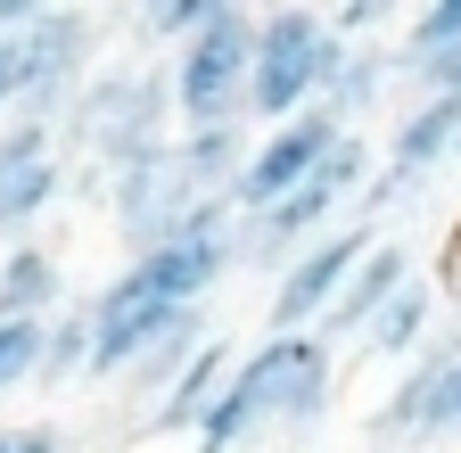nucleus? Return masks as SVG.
I'll list each match as a JSON object with an SVG mask.
<instances>
[{"label":"nucleus","mask_w":461,"mask_h":453,"mask_svg":"<svg viewBox=\"0 0 461 453\" xmlns=\"http://www.w3.org/2000/svg\"><path fill=\"white\" fill-rule=\"evenodd\" d=\"M338 395V347L313 330H264L256 347L230 355L214 404L198 421V453H264L272 437L321 429Z\"/></svg>","instance_id":"nucleus-1"},{"label":"nucleus","mask_w":461,"mask_h":453,"mask_svg":"<svg viewBox=\"0 0 461 453\" xmlns=\"http://www.w3.org/2000/svg\"><path fill=\"white\" fill-rule=\"evenodd\" d=\"M173 83H165V59H115V67H91L83 91L67 99V116H58V149H67V165H83V182L67 190H91L115 174V165L149 157L157 140H173Z\"/></svg>","instance_id":"nucleus-2"},{"label":"nucleus","mask_w":461,"mask_h":453,"mask_svg":"<svg viewBox=\"0 0 461 453\" xmlns=\"http://www.w3.org/2000/svg\"><path fill=\"white\" fill-rule=\"evenodd\" d=\"M371 165H379V149L363 132H338L330 157L313 165L297 190H280L264 206H240V214H230V256H240V272H272L280 256H297L313 231L346 222V206H355V190H363Z\"/></svg>","instance_id":"nucleus-3"},{"label":"nucleus","mask_w":461,"mask_h":453,"mask_svg":"<svg viewBox=\"0 0 461 453\" xmlns=\"http://www.w3.org/2000/svg\"><path fill=\"white\" fill-rule=\"evenodd\" d=\"M346 33L330 25V9L313 0H264L256 9V59H248V124H280L297 107L321 99L330 67H338Z\"/></svg>","instance_id":"nucleus-4"},{"label":"nucleus","mask_w":461,"mask_h":453,"mask_svg":"<svg viewBox=\"0 0 461 453\" xmlns=\"http://www.w3.org/2000/svg\"><path fill=\"white\" fill-rule=\"evenodd\" d=\"M99 206H107L115 240H124L132 256H140V248H157V240H173V231H190V222L230 214V198H222V190H206V182L190 174L182 140H157L149 157L115 165V174L99 182Z\"/></svg>","instance_id":"nucleus-5"},{"label":"nucleus","mask_w":461,"mask_h":453,"mask_svg":"<svg viewBox=\"0 0 461 453\" xmlns=\"http://www.w3.org/2000/svg\"><path fill=\"white\" fill-rule=\"evenodd\" d=\"M248 59H256V9L206 17L165 41V83L182 124H248Z\"/></svg>","instance_id":"nucleus-6"},{"label":"nucleus","mask_w":461,"mask_h":453,"mask_svg":"<svg viewBox=\"0 0 461 453\" xmlns=\"http://www.w3.org/2000/svg\"><path fill=\"white\" fill-rule=\"evenodd\" d=\"M99 41H107V25L83 0H50L41 17H25L17 25V116H41V124L67 116V99L99 67Z\"/></svg>","instance_id":"nucleus-7"},{"label":"nucleus","mask_w":461,"mask_h":453,"mask_svg":"<svg viewBox=\"0 0 461 453\" xmlns=\"http://www.w3.org/2000/svg\"><path fill=\"white\" fill-rule=\"evenodd\" d=\"M371 445H453L461 437V338L420 347L412 371L395 379V395L363 421Z\"/></svg>","instance_id":"nucleus-8"},{"label":"nucleus","mask_w":461,"mask_h":453,"mask_svg":"<svg viewBox=\"0 0 461 453\" xmlns=\"http://www.w3.org/2000/svg\"><path fill=\"white\" fill-rule=\"evenodd\" d=\"M67 198V149L41 116H0V248L33 240Z\"/></svg>","instance_id":"nucleus-9"},{"label":"nucleus","mask_w":461,"mask_h":453,"mask_svg":"<svg viewBox=\"0 0 461 453\" xmlns=\"http://www.w3.org/2000/svg\"><path fill=\"white\" fill-rule=\"evenodd\" d=\"M338 132H355V124H338L321 99L297 107V116H280V124H256V132H248V157H240V174H230V214H240V206H264V198H280V190H297L313 165L330 157Z\"/></svg>","instance_id":"nucleus-10"},{"label":"nucleus","mask_w":461,"mask_h":453,"mask_svg":"<svg viewBox=\"0 0 461 453\" xmlns=\"http://www.w3.org/2000/svg\"><path fill=\"white\" fill-rule=\"evenodd\" d=\"M371 248V222H330V231H313L297 256H280L272 264V305H264V322L272 330H313L321 322V305L338 297V280H346V264H355Z\"/></svg>","instance_id":"nucleus-11"},{"label":"nucleus","mask_w":461,"mask_h":453,"mask_svg":"<svg viewBox=\"0 0 461 453\" xmlns=\"http://www.w3.org/2000/svg\"><path fill=\"white\" fill-rule=\"evenodd\" d=\"M190 305H173V297H157L149 289V280H140V264H124V272H115L107 280V289L83 305V322H91V355H83V379H115V371H124L140 347H149V338L165 330V322H182Z\"/></svg>","instance_id":"nucleus-12"},{"label":"nucleus","mask_w":461,"mask_h":453,"mask_svg":"<svg viewBox=\"0 0 461 453\" xmlns=\"http://www.w3.org/2000/svg\"><path fill=\"white\" fill-rule=\"evenodd\" d=\"M132 264H140V280H149L157 297H173V305H206L222 280L240 272V256H230V214L190 222V231H173V240L140 248Z\"/></svg>","instance_id":"nucleus-13"},{"label":"nucleus","mask_w":461,"mask_h":453,"mask_svg":"<svg viewBox=\"0 0 461 453\" xmlns=\"http://www.w3.org/2000/svg\"><path fill=\"white\" fill-rule=\"evenodd\" d=\"M412 280V248L403 240H379L371 231V248L346 264V280H338V297L321 305V322H313V338H330V347H346V338H363V322Z\"/></svg>","instance_id":"nucleus-14"},{"label":"nucleus","mask_w":461,"mask_h":453,"mask_svg":"<svg viewBox=\"0 0 461 453\" xmlns=\"http://www.w3.org/2000/svg\"><path fill=\"white\" fill-rule=\"evenodd\" d=\"M230 355H240V347L206 330V338H198V355H190L182 371H173V379L157 387V404L132 421V437H198V421H206V404H214V387H222Z\"/></svg>","instance_id":"nucleus-15"},{"label":"nucleus","mask_w":461,"mask_h":453,"mask_svg":"<svg viewBox=\"0 0 461 453\" xmlns=\"http://www.w3.org/2000/svg\"><path fill=\"white\" fill-rule=\"evenodd\" d=\"M453 124H461V83H453V91H420L412 116L387 132L379 165H395V174H412V182H429L437 165L453 157Z\"/></svg>","instance_id":"nucleus-16"},{"label":"nucleus","mask_w":461,"mask_h":453,"mask_svg":"<svg viewBox=\"0 0 461 453\" xmlns=\"http://www.w3.org/2000/svg\"><path fill=\"white\" fill-rule=\"evenodd\" d=\"M387 75H395V50H379V41H355V33H346L338 67H330V83H321V107H330L338 124H355V132H363V116L387 99Z\"/></svg>","instance_id":"nucleus-17"},{"label":"nucleus","mask_w":461,"mask_h":453,"mask_svg":"<svg viewBox=\"0 0 461 453\" xmlns=\"http://www.w3.org/2000/svg\"><path fill=\"white\" fill-rule=\"evenodd\" d=\"M429 322H437V289L412 272L403 289L363 322V355H379V363H412L420 347H429Z\"/></svg>","instance_id":"nucleus-18"},{"label":"nucleus","mask_w":461,"mask_h":453,"mask_svg":"<svg viewBox=\"0 0 461 453\" xmlns=\"http://www.w3.org/2000/svg\"><path fill=\"white\" fill-rule=\"evenodd\" d=\"M67 305V264H58L41 240H9L0 248V313H58Z\"/></svg>","instance_id":"nucleus-19"},{"label":"nucleus","mask_w":461,"mask_h":453,"mask_svg":"<svg viewBox=\"0 0 461 453\" xmlns=\"http://www.w3.org/2000/svg\"><path fill=\"white\" fill-rule=\"evenodd\" d=\"M198 338H206V305H190L182 322H165V330H157V338H149V347H140L124 371H115L107 387H115V395H132V404H157V387L198 355Z\"/></svg>","instance_id":"nucleus-20"},{"label":"nucleus","mask_w":461,"mask_h":453,"mask_svg":"<svg viewBox=\"0 0 461 453\" xmlns=\"http://www.w3.org/2000/svg\"><path fill=\"white\" fill-rule=\"evenodd\" d=\"M83 355H91V322H83V305H58V313L41 322L33 387H67V379H83Z\"/></svg>","instance_id":"nucleus-21"},{"label":"nucleus","mask_w":461,"mask_h":453,"mask_svg":"<svg viewBox=\"0 0 461 453\" xmlns=\"http://www.w3.org/2000/svg\"><path fill=\"white\" fill-rule=\"evenodd\" d=\"M50 322V313H41ZM41 322L33 313H0V395L33 387V363H41Z\"/></svg>","instance_id":"nucleus-22"},{"label":"nucleus","mask_w":461,"mask_h":453,"mask_svg":"<svg viewBox=\"0 0 461 453\" xmlns=\"http://www.w3.org/2000/svg\"><path fill=\"white\" fill-rule=\"evenodd\" d=\"M453 41H461V0H420L412 25H403V41H395V67L429 59V50H453Z\"/></svg>","instance_id":"nucleus-23"},{"label":"nucleus","mask_w":461,"mask_h":453,"mask_svg":"<svg viewBox=\"0 0 461 453\" xmlns=\"http://www.w3.org/2000/svg\"><path fill=\"white\" fill-rule=\"evenodd\" d=\"M230 9H256V0H140V41H173V33L230 17Z\"/></svg>","instance_id":"nucleus-24"},{"label":"nucleus","mask_w":461,"mask_h":453,"mask_svg":"<svg viewBox=\"0 0 461 453\" xmlns=\"http://www.w3.org/2000/svg\"><path fill=\"white\" fill-rule=\"evenodd\" d=\"M395 9H403V0H338L330 25H338V33H355V41H379V33L395 25Z\"/></svg>","instance_id":"nucleus-25"},{"label":"nucleus","mask_w":461,"mask_h":453,"mask_svg":"<svg viewBox=\"0 0 461 453\" xmlns=\"http://www.w3.org/2000/svg\"><path fill=\"white\" fill-rule=\"evenodd\" d=\"M395 83H412V91H453V83H461V41H453V50H429V59H412V67H395Z\"/></svg>","instance_id":"nucleus-26"},{"label":"nucleus","mask_w":461,"mask_h":453,"mask_svg":"<svg viewBox=\"0 0 461 453\" xmlns=\"http://www.w3.org/2000/svg\"><path fill=\"white\" fill-rule=\"evenodd\" d=\"M0 453H67V429H50V421H17V429H0Z\"/></svg>","instance_id":"nucleus-27"},{"label":"nucleus","mask_w":461,"mask_h":453,"mask_svg":"<svg viewBox=\"0 0 461 453\" xmlns=\"http://www.w3.org/2000/svg\"><path fill=\"white\" fill-rule=\"evenodd\" d=\"M0 116H17V33H0Z\"/></svg>","instance_id":"nucleus-28"},{"label":"nucleus","mask_w":461,"mask_h":453,"mask_svg":"<svg viewBox=\"0 0 461 453\" xmlns=\"http://www.w3.org/2000/svg\"><path fill=\"white\" fill-rule=\"evenodd\" d=\"M41 9H50V0H0V33H17V25L41 17Z\"/></svg>","instance_id":"nucleus-29"},{"label":"nucleus","mask_w":461,"mask_h":453,"mask_svg":"<svg viewBox=\"0 0 461 453\" xmlns=\"http://www.w3.org/2000/svg\"><path fill=\"white\" fill-rule=\"evenodd\" d=\"M453 157H461V124H453Z\"/></svg>","instance_id":"nucleus-30"}]
</instances>
